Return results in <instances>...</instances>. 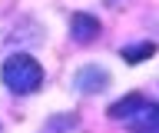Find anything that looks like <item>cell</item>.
Returning <instances> with one entry per match:
<instances>
[{"label": "cell", "instance_id": "5", "mask_svg": "<svg viewBox=\"0 0 159 133\" xmlns=\"http://www.w3.org/2000/svg\"><path fill=\"white\" fill-rule=\"evenodd\" d=\"M152 53H156V43L146 40V43H136V47H123V60L139 63V60H146V57H152Z\"/></svg>", "mask_w": 159, "mask_h": 133}, {"label": "cell", "instance_id": "2", "mask_svg": "<svg viewBox=\"0 0 159 133\" xmlns=\"http://www.w3.org/2000/svg\"><path fill=\"white\" fill-rule=\"evenodd\" d=\"M0 80L13 93H33L43 83V67L30 53H10L3 60V67H0Z\"/></svg>", "mask_w": 159, "mask_h": 133}, {"label": "cell", "instance_id": "1", "mask_svg": "<svg viewBox=\"0 0 159 133\" xmlns=\"http://www.w3.org/2000/svg\"><path fill=\"white\" fill-rule=\"evenodd\" d=\"M109 120H123L129 133H159V103H149L139 93H129L109 107Z\"/></svg>", "mask_w": 159, "mask_h": 133}, {"label": "cell", "instance_id": "4", "mask_svg": "<svg viewBox=\"0 0 159 133\" xmlns=\"http://www.w3.org/2000/svg\"><path fill=\"white\" fill-rule=\"evenodd\" d=\"M70 37L76 43H89L99 37V20L93 13H73V20H70Z\"/></svg>", "mask_w": 159, "mask_h": 133}, {"label": "cell", "instance_id": "3", "mask_svg": "<svg viewBox=\"0 0 159 133\" xmlns=\"http://www.w3.org/2000/svg\"><path fill=\"white\" fill-rule=\"evenodd\" d=\"M73 87L80 93H99L109 87V73L99 67V63H86V67H80L73 73Z\"/></svg>", "mask_w": 159, "mask_h": 133}]
</instances>
